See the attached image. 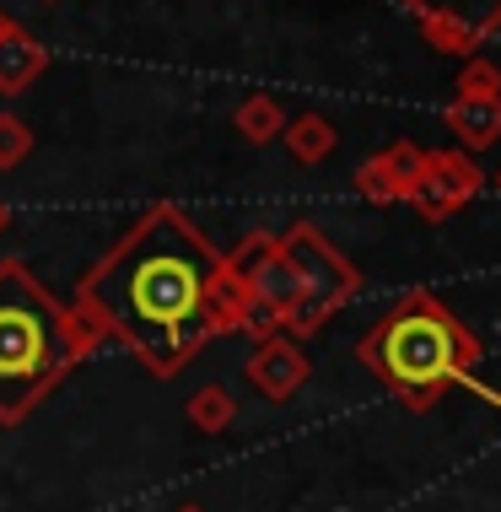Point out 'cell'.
I'll return each mask as SVG.
<instances>
[{
  "instance_id": "8992f818",
  "label": "cell",
  "mask_w": 501,
  "mask_h": 512,
  "mask_svg": "<svg viewBox=\"0 0 501 512\" xmlns=\"http://www.w3.org/2000/svg\"><path fill=\"white\" fill-rule=\"evenodd\" d=\"M227 415H232V405L221 394H205L200 405H194V421L205 426V432H216V426H227Z\"/></svg>"
},
{
  "instance_id": "7a4b0ae2",
  "label": "cell",
  "mask_w": 501,
  "mask_h": 512,
  "mask_svg": "<svg viewBox=\"0 0 501 512\" xmlns=\"http://www.w3.org/2000/svg\"><path fill=\"white\" fill-rule=\"evenodd\" d=\"M65 335L49 297L22 270H0V415H22L60 378Z\"/></svg>"
},
{
  "instance_id": "5b68a950",
  "label": "cell",
  "mask_w": 501,
  "mask_h": 512,
  "mask_svg": "<svg viewBox=\"0 0 501 512\" xmlns=\"http://www.w3.org/2000/svg\"><path fill=\"white\" fill-rule=\"evenodd\" d=\"M431 17H448V22H464V27H485L501 17V0H415Z\"/></svg>"
},
{
  "instance_id": "52a82bcc",
  "label": "cell",
  "mask_w": 501,
  "mask_h": 512,
  "mask_svg": "<svg viewBox=\"0 0 501 512\" xmlns=\"http://www.w3.org/2000/svg\"><path fill=\"white\" fill-rule=\"evenodd\" d=\"M184 512H200V507H184Z\"/></svg>"
},
{
  "instance_id": "3957f363",
  "label": "cell",
  "mask_w": 501,
  "mask_h": 512,
  "mask_svg": "<svg viewBox=\"0 0 501 512\" xmlns=\"http://www.w3.org/2000/svg\"><path fill=\"white\" fill-rule=\"evenodd\" d=\"M469 356H475L469 335L442 308H431V302H415V308L394 313L367 340V362L405 399H426V394L448 389L458 372H464Z\"/></svg>"
},
{
  "instance_id": "6da1fadb",
  "label": "cell",
  "mask_w": 501,
  "mask_h": 512,
  "mask_svg": "<svg viewBox=\"0 0 501 512\" xmlns=\"http://www.w3.org/2000/svg\"><path fill=\"white\" fill-rule=\"evenodd\" d=\"M216 259L178 216H151L130 243L87 281V297L108 313L135 351L157 367L184 362L200 340Z\"/></svg>"
},
{
  "instance_id": "277c9868",
  "label": "cell",
  "mask_w": 501,
  "mask_h": 512,
  "mask_svg": "<svg viewBox=\"0 0 501 512\" xmlns=\"http://www.w3.org/2000/svg\"><path fill=\"white\" fill-rule=\"evenodd\" d=\"M248 372H254V383H259L264 394H275V399H286L302 383V362L291 351H281V345H275V351H264V356H254V367H248Z\"/></svg>"
}]
</instances>
